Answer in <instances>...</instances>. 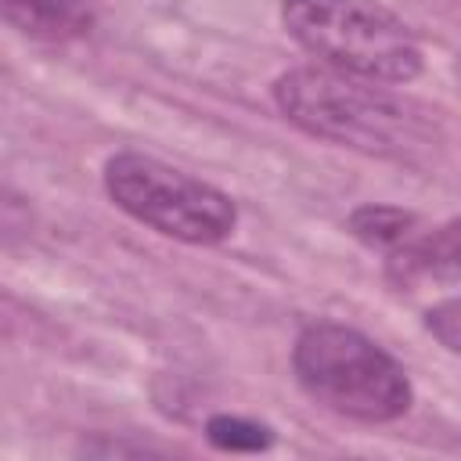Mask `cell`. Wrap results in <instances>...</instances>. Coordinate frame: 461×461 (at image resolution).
Instances as JSON below:
<instances>
[{
  "instance_id": "6da1fadb",
  "label": "cell",
  "mask_w": 461,
  "mask_h": 461,
  "mask_svg": "<svg viewBox=\"0 0 461 461\" xmlns=\"http://www.w3.org/2000/svg\"><path fill=\"white\" fill-rule=\"evenodd\" d=\"M274 101L299 130L360 151L396 155L421 133L411 104L371 79L328 65H303L285 72L274 83Z\"/></svg>"
},
{
  "instance_id": "7a4b0ae2",
  "label": "cell",
  "mask_w": 461,
  "mask_h": 461,
  "mask_svg": "<svg viewBox=\"0 0 461 461\" xmlns=\"http://www.w3.org/2000/svg\"><path fill=\"white\" fill-rule=\"evenodd\" d=\"M281 22L328 68L371 83H411L421 72L414 32L375 0H285Z\"/></svg>"
},
{
  "instance_id": "3957f363",
  "label": "cell",
  "mask_w": 461,
  "mask_h": 461,
  "mask_svg": "<svg viewBox=\"0 0 461 461\" xmlns=\"http://www.w3.org/2000/svg\"><path fill=\"white\" fill-rule=\"evenodd\" d=\"M299 385L335 414L357 421H393L411 407L407 371L364 331L346 324H310L292 353Z\"/></svg>"
},
{
  "instance_id": "277c9868",
  "label": "cell",
  "mask_w": 461,
  "mask_h": 461,
  "mask_svg": "<svg viewBox=\"0 0 461 461\" xmlns=\"http://www.w3.org/2000/svg\"><path fill=\"white\" fill-rule=\"evenodd\" d=\"M108 198L133 220L187 245H212L234 230V202L151 155L122 151L104 166Z\"/></svg>"
},
{
  "instance_id": "5b68a950",
  "label": "cell",
  "mask_w": 461,
  "mask_h": 461,
  "mask_svg": "<svg viewBox=\"0 0 461 461\" xmlns=\"http://www.w3.org/2000/svg\"><path fill=\"white\" fill-rule=\"evenodd\" d=\"M0 18L36 40H72L90 25L83 0H0Z\"/></svg>"
},
{
  "instance_id": "8992f818",
  "label": "cell",
  "mask_w": 461,
  "mask_h": 461,
  "mask_svg": "<svg viewBox=\"0 0 461 461\" xmlns=\"http://www.w3.org/2000/svg\"><path fill=\"white\" fill-rule=\"evenodd\" d=\"M349 230L364 245L382 249V252H396V249H403L407 241H414L421 234L418 216L403 212V209H393V205H364V209H357L349 216Z\"/></svg>"
},
{
  "instance_id": "52a82bcc",
  "label": "cell",
  "mask_w": 461,
  "mask_h": 461,
  "mask_svg": "<svg viewBox=\"0 0 461 461\" xmlns=\"http://www.w3.org/2000/svg\"><path fill=\"white\" fill-rule=\"evenodd\" d=\"M209 443L220 450H263L270 443V429L245 421V418H230V414H216L209 425Z\"/></svg>"
},
{
  "instance_id": "ba28073f",
  "label": "cell",
  "mask_w": 461,
  "mask_h": 461,
  "mask_svg": "<svg viewBox=\"0 0 461 461\" xmlns=\"http://www.w3.org/2000/svg\"><path fill=\"white\" fill-rule=\"evenodd\" d=\"M429 328L436 331V339L447 346V349H457L461 346V306L454 299L439 303L432 313H429Z\"/></svg>"
}]
</instances>
